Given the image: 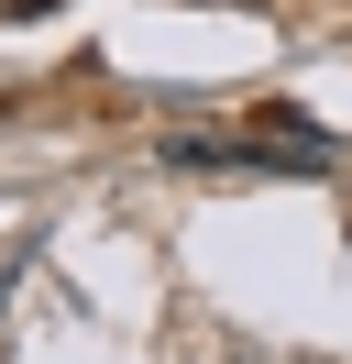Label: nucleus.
Masks as SVG:
<instances>
[{
  "label": "nucleus",
  "instance_id": "nucleus-1",
  "mask_svg": "<svg viewBox=\"0 0 352 364\" xmlns=\"http://www.w3.org/2000/svg\"><path fill=\"white\" fill-rule=\"evenodd\" d=\"M11 11H66V0H11Z\"/></svg>",
  "mask_w": 352,
  "mask_h": 364
}]
</instances>
